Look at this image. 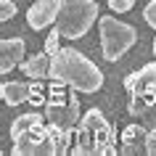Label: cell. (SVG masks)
Instances as JSON below:
<instances>
[{"label": "cell", "instance_id": "obj_1", "mask_svg": "<svg viewBox=\"0 0 156 156\" xmlns=\"http://www.w3.org/2000/svg\"><path fill=\"white\" fill-rule=\"evenodd\" d=\"M50 77L56 82H66L80 93H98L103 87V72L74 48H61L53 56Z\"/></svg>", "mask_w": 156, "mask_h": 156}, {"label": "cell", "instance_id": "obj_2", "mask_svg": "<svg viewBox=\"0 0 156 156\" xmlns=\"http://www.w3.org/2000/svg\"><path fill=\"white\" fill-rule=\"evenodd\" d=\"M72 151H77V154H111L114 151L111 124L106 122V116L98 108H90L80 119V130L74 135Z\"/></svg>", "mask_w": 156, "mask_h": 156}, {"label": "cell", "instance_id": "obj_3", "mask_svg": "<svg viewBox=\"0 0 156 156\" xmlns=\"http://www.w3.org/2000/svg\"><path fill=\"white\" fill-rule=\"evenodd\" d=\"M98 3L95 0H64L56 19V29L66 40H77L90 32V27L98 21Z\"/></svg>", "mask_w": 156, "mask_h": 156}, {"label": "cell", "instance_id": "obj_4", "mask_svg": "<svg viewBox=\"0 0 156 156\" xmlns=\"http://www.w3.org/2000/svg\"><path fill=\"white\" fill-rule=\"evenodd\" d=\"M98 32H101V48H103V58L106 61H119L138 40L135 27L124 24V21H119L114 16H101Z\"/></svg>", "mask_w": 156, "mask_h": 156}, {"label": "cell", "instance_id": "obj_5", "mask_svg": "<svg viewBox=\"0 0 156 156\" xmlns=\"http://www.w3.org/2000/svg\"><path fill=\"white\" fill-rule=\"evenodd\" d=\"M69 85L66 82H58L48 95V103H45V119L50 124H58V127H66V130H72L77 119H80V103L74 98V87L72 90H66Z\"/></svg>", "mask_w": 156, "mask_h": 156}, {"label": "cell", "instance_id": "obj_6", "mask_svg": "<svg viewBox=\"0 0 156 156\" xmlns=\"http://www.w3.org/2000/svg\"><path fill=\"white\" fill-rule=\"evenodd\" d=\"M13 154L16 156H27V154H58L56 138L50 127H42V124H34L27 132L13 138Z\"/></svg>", "mask_w": 156, "mask_h": 156}, {"label": "cell", "instance_id": "obj_7", "mask_svg": "<svg viewBox=\"0 0 156 156\" xmlns=\"http://www.w3.org/2000/svg\"><path fill=\"white\" fill-rule=\"evenodd\" d=\"M61 3L64 0H37L29 5L27 11V24L32 32H40L45 27H50L58 19V11H61Z\"/></svg>", "mask_w": 156, "mask_h": 156}, {"label": "cell", "instance_id": "obj_8", "mask_svg": "<svg viewBox=\"0 0 156 156\" xmlns=\"http://www.w3.org/2000/svg\"><path fill=\"white\" fill-rule=\"evenodd\" d=\"M24 58H27V42L21 37H5L0 42V72L3 74L21 66Z\"/></svg>", "mask_w": 156, "mask_h": 156}, {"label": "cell", "instance_id": "obj_9", "mask_svg": "<svg viewBox=\"0 0 156 156\" xmlns=\"http://www.w3.org/2000/svg\"><path fill=\"white\" fill-rule=\"evenodd\" d=\"M130 114L138 116L140 122H146V124H151V127H156V90L132 93Z\"/></svg>", "mask_w": 156, "mask_h": 156}, {"label": "cell", "instance_id": "obj_10", "mask_svg": "<svg viewBox=\"0 0 156 156\" xmlns=\"http://www.w3.org/2000/svg\"><path fill=\"white\" fill-rule=\"evenodd\" d=\"M40 87H34V85H27V82H3L0 85V95L3 101L8 103V106H21L27 101H32L34 95H40Z\"/></svg>", "mask_w": 156, "mask_h": 156}, {"label": "cell", "instance_id": "obj_11", "mask_svg": "<svg viewBox=\"0 0 156 156\" xmlns=\"http://www.w3.org/2000/svg\"><path fill=\"white\" fill-rule=\"evenodd\" d=\"M124 90L132 93H146V90H156V61L146 64L143 69H138L135 74H130L124 80Z\"/></svg>", "mask_w": 156, "mask_h": 156}, {"label": "cell", "instance_id": "obj_12", "mask_svg": "<svg viewBox=\"0 0 156 156\" xmlns=\"http://www.w3.org/2000/svg\"><path fill=\"white\" fill-rule=\"evenodd\" d=\"M50 66H53V56H50L48 50H42V53H34V56L24 58L21 61V72L29 77V80H45L50 77Z\"/></svg>", "mask_w": 156, "mask_h": 156}, {"label": "cell", "instance_id": "obj_13", "mask_svg": "<svg viewBox=\"0 0 156 156\" xmlns=\"http://www.w3.org/2000/svg\"><path fill=\"white\" fill-rule=\"evenodd\" d=\"M146 138H148V132L143 130L140 124H130V127L122 132V143H119V148H122L124 154L146 151Z\"/></svg>", "mask_w": 156, "mask_h": 156}, {"label": "cell", "instance_id": "obj_14", "mask_svg": "<svg viewBox=\"0 0 156 156\" xmlns=\"http://www.w3.org/2000/svg\"><path fill=\"white\" fill-rule=\"evenodd\" d=\"M45 122V111H27V114H19L16 119H13V124H11V138H16V135H21V132H27L29 127H34V124H42Z\"/></svg>", "mask_w": 156, "mask_h": 156}, {"label": "cell", "instance_id": "obj_15", "mask_svg": "<svg viewBox=\"0 0 156 156\" xmlns=\"http://www.w3.org/2000/svg\"><path fill=\"white\" fill-rule=\"evenodd\" d=\"M16 16V3L13 0H0V21H11Z\"/></svg>", "mask_w": 156, "mask_h": 156}, {"label": "cell", "instance_id": "obj_16", "mask_svg": "<svg viewBox=\"0 0 156 156\" xmlns=\"http://www.w3.org/2000/svg\"><path fill=\"white\" fill-rule=\"evenodd\" d=\"M58 40H61V32H58V29H53V32L48 34V40H45V50H48L50 56H56L58 50H61V48H58Z\"/></svg>", "mask_w": 156, "mask_h": 156}, {"label": "cell", "instance_id": "obj_17", "mask_svg": "<svg viewBox=\"0 0 156 156\" xmlns=\"http://www.w3.org/2000/svg\"><path fill=\"white\" fill-rule=\"evenodd\" d=\"M132 5H135V0H108V8L116 13H127V11H132Z\"/></svg>", "mask_w": 156, "mask_h": 156}, {"label": "cell", "instance_id": "obj_18", "mask_svg": "<svg viewBox=\"0 0 156 156\" xmlns=\"http://www.w3.org/2000/svg\"><path fill=\"white\" fill-rule=\"evenodd\" d=\"M143 19H146V24H151L156 29V0H151L146 5V11H143Z\"/></svg>", "mask_w": 156, "mask_h": 156}, {"label": "cell", "instance_id": "obj_19", "mask_svg": "<svg viewBox=\"0 0 156 156\" xmlns=\"http://www.w3.org/2000/svg\"><path fill=\"white\" fill-rule=\"evenodd\" d=\"M146 154L156 156V127L148 130V138H146Z\"/></svg>", "mask_w": 156, "mask_h": 156}, {"label": "cell", "instance_id": "obj_20", "mask_svg": "<svg viewBox=\"0 0 156 156\" xmlns=\"http://www.w3.org/2000/svg\"><path fill=\"white\" fill-rule=\"evenodd\" d=\"M154 53H156V37H154Z\"/></svg>", "mask_w": 156, "mask_h": 156}]
</instances>
